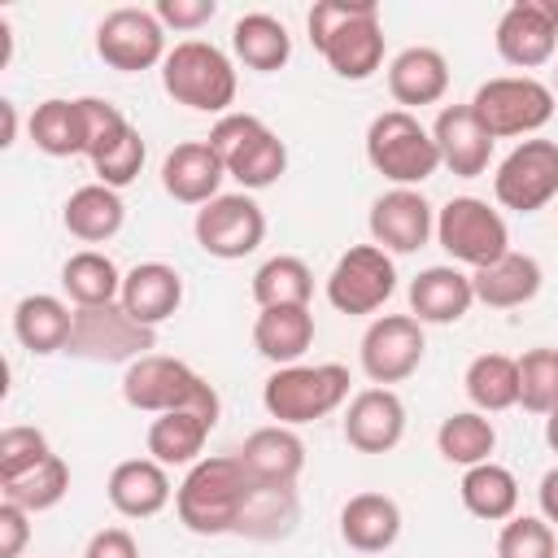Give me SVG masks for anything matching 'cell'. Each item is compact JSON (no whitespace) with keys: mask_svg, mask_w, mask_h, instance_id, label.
<instances>
[{"mask_svg":"<svg viewBox=\"0 0 558 558\" xmlns=\"http://www.w3.org/2000/svg\"><path fill=\"white\" fill-rule=\"evenodd\" d=\"M305 26L340 78L362 83L384 65V22L375 0H318L305 13Z\"/></svg>","mask_w":558,"mask_h":558,"instance_id":"cell-1","label":"cell"},{"mask_svg":"<svg viewBox=\"0 0 558 558\" xmlns=\"http://www.w3.org/2000/svg\"><path fill=\"white\" fill-rule=\"evenodd\" d=\"M253 475L240 466L235 453H218V458H201L187 466L183 484L174 488V510L179 523L196 536H222L235 532V519L248 501Z\"/></svg>","mask_w":558,"mask_h":558,"instance_id":"cell-2","label":"cell"},{"mask_svg":"<svg viewBox=\"0 0 558 558\" xmlns=\"http://www.w3.org/2000/svg\"><path fill=\"white\" fill-rule=\"evenodd\" d=\"M122 401L131 410H144V414H170V410H196L205 418L218 423L222 414V401L214 392V384L205 375H196L187 362L179 357H166V353H148L140 362L126 366L122 375Z\"/></svg>","mask_w":558,"mask_h":558,"instance_id":"cell-3","label":"cell"},{"mask_svg":"<svg viewBox=\"0 0 558 558\" xmlns=\"http://www.w3.org/2000/svg\"><path fill=\"white\" fill-rule=\"evenodd\" d=\"M344 401H349V371L340 362L275 366V375L262 384V405L283 427L318 423L331 410H340Z\"/></svg>","mask_w":558,"mask_h":558,"instance_id":"cell-4","label":"cell"},{"mask_svg":"<svg viewBox=\"0 0 558 558\" xmlns=\"http://www.w3.org/2000/svg\"><path fill=\"white\" fill-rule=\"evenodd\" d=\"M161 87L170 100L196 113H227L235 105V65L222 48L205 39H183L161 61Z\"/></svg>","mask_w":558,"mask_h":558,"instance_id":"cell-5","label":"cell"},{"mask_svg":"<svg viewBox=\"0 0 558 558\" xmlns=\"http://www.w3.org/2000/svg\"><path fill=\"white\" fill-rule=\"evenodd\" d=\"M366 161L375 174H384L397 187H418L436 174L440 148L432 140V126H423L410 109H384L366 126Z\"/></svg>","mask_w":558,"mask_h":558,"instance_id":"cell-6","label":"cell"},{"mask_svg":"<svg viewBox=\"0 0 558 558\" xmlns=\"http://www.w3.org/2000/svg\"><path fill=\"white\" fill-rule=\"evenodd\" d=\"M209 148L218 153L222 170L244 187V192H262L270 183H279V174L288 170V148L283 140L257 118V113H222L209 126Z\"/></svg>","mask_w":558,"mask_h":558,"instance_id":"cell-7","label":"cell"},{"mask_svg":"<svg viewBox=\"0 0 558 558\" xmlns=\"http://www.w3.org/2000/svg\"><path fill=\"white\" fill-rule=\"evenodd\" d=\"M466 105L493 140H514V135H536L554 118L558 96L549 83L532 74H501V78L480 83Z\"/></svg>","mask_w":558,"mask_h":558,"instance_id":"cell-8","label":"cell"},{"mask_svg":"<svg viewBox=\"0 0 558 558\" xmlns=\"http://www.w3.org/2000/svg\"><path fill=\"white\" fill-rule=\"evenodd\" d=\"M436 240H440V248L453 262H462L471 270L493 266L497 257L510 253V227H506V218L488 201H480V196H453V201H445L436 209Z\"/></svg>","mask_w":558,"mask_h":558,"instance_id":"cell-9","label":"cell"},{"mask_svg":"<svg viewBox=\"0 0 558 558\" xmlns=\"http://www.w3.org/2000/svg\"><path fill=\"white\" fill-rule=\"evenodd\" d=\"M157 344V327H144L126 314L122 301L113 305H92V310H74V331H70V344L65 353L70 357H83V362H100V366H113V362H140L148 357Z\"/></svg>","mask_w":558,"mask_h":558,"instance_id":"cell-10","label":"cell"},{"mask_svg":"<svg viewBox=\"0 0 558 558\" xmlns=\"http://www.w3.org/2000/svg\"><path fill=\"white\" fill-rule=\"evenodd\" d=\"M392 292H397V266L392 253H384L379 244L344 248L327 275V301L340 314H375Z\"/></svg>","mask_w":558,"mask_h":558,"instance_id":"cell-11","label":"cell"},{"mask_svg":"<svg viewBox=\"0 0 558 558\" xmlns=\"http://www.w3.org/2000/svg\"><path fill=\"white\" fill-rule=\"evenodd\" d=\"M192 231L209 257L240 262L266 240V214L248 192H227V196H214L209 205L196 209Z\"/></svg>","mask_w":558,"mask_h":558,"instance_id":"cell-12","label":"cell"},{"mask_svg":"<svg viewBox=\"0 0 558 558\" xmlns=\"http://www.w3.org/2000/svg\"><path fill=\"white\" fill-rule=\"evenodd\" d=\"M493 192L514 214H536L558 196V144L554 140H523L493 174Z\"/></svg>","mask_w":558,"mask_h":558,"instance_id":"cell-13","label":"cell"},{"mask_svg":"<svg viewBox=\"0 0 558 558\" xmlns=\"http://www.w3.org/2000/svg\"><path fill=\"white\" fill-rule=\"evenodd\" d=\"M96 52L105 65L122 70V74H140L166 61V26L157 22L153 9H113L100 17L96 26Z\"/></svg>","mask_w":558,"mask_h":558,"instance_id":"cell-14","label":"cell"},{"mask_svg":"<svg viewBox=\"0 0 558 558\" xmlns=\"http://www.w3.org/2000/svg\"><path fill=\"white\" fill-rule=\"evenodd\" d=\"M423 349H427V340H423V323L414 314H384L366 327L357 357H362L366 379L375 388H388L418 371Z\"/></svg>","mask_w":558,"mask_h":558,"instance_id":"cell-15","label":"cell"},{"mask_svg":"<svg viewBox=\"0 0 558 558\" xmlns=\"http://www.w3.org/2000/svg\"><path fill=\"white\" fill-rule=\"evenodd\" d=\"M497 57L514 70H536L558 57V0H514L497 17Z\"/></svg>","mask_w":558,"mask_h":558,"instance_id":"cell-16","label":"cell"},{"mask_svg":"<svg viewBox=\"0 0 558 558\" xmlns=\"http://www.w3.org/2000/svg\"><path fill=\"white\" fill-rule=\"evenodd\" d=\"M371 244L384 253H418L436 235V209L418 187H392L371 205Z\"/></svg>","mask_w":558,"mask_h":558,"instance_id":"cell-17","label":"cell"},{"mask_svg":"<svg viewBox=\"0 0 558 558\" xmlns=\"http://www.w3.org/2000/svg\"><path fill=\"white\" fill-rule=\"evenodd\" d=\"M405 436V405L392 388H362L344 410V440L357 453H388Z\"/></svg>","mask_w":558,"mask_h":558,"instance_id":"cell-18","label":"cell"},{"mask_svg":"<svg viewBox=\"0 0 558 558\" xmlns=\"http://www.w3.org/2000/svg\"><path fill=\"white\" fill-rule=\"evenodd\" d=\"M432 140L440 148V166L458 179H475L488 170L493 157V135L480 126L471 105H445L432 122Z\"/></svg>","mask_w":558,"mask_h":558,"instance_id":"cell-19","label":"cell"},{"mask_svg":"<svg viewBox=\"0 0 558 558\" xmlns=\"http://www.w3.org/2000/svg\"><path fill=\"white\" fill-rule=\"evenodd\" d=\"M235 458H240V466L257 484H283V488H292L301 480V471H305V440L296 436V427L270 423V427L248 432Z\"/></svg>","mask_w":558,"mask_h":558,"instance_id":"cell-20","label":"cell"},{"mask_svg":"<svg viewBox=\"0 0 558 558\" xmlns=\"http://www.w3.org/2000/svg\"><path fill=\"white\" fill-rule=\"evenodd\" d=\"M227 170L218 161V153L209 148V140H187V144H174L161 161V187L179 201V205H209L214 196H222Z\"/></svg>","mask_w":558,"mask_h":558,"instance_id":"cell-21","label":"cell"},{"mask_svg":"<svg viewBox=\"0 0 558 558\" xmlns=\"http://www.w3.org/2000/svg\"><path fill=\"white\" fill-rule=\"evenodd\" d=\"M105 493H109V506H113L122 519H153V514H161V510L170 506V497H174L166 466L153 462V458H126V462H118V466L109 471Z\"/></svg>","mask_w":558,"mask_h":558,"instance_id":"cell-22","label":"cell"},{"mask_svg":"<svg viewBox=\"0 0 558 558\" xmlns=\"http://www.w3.org/2000/svg\"><path fill=\"white\" fill-rule=\"evenodd\" d=\"M401 536V506L388 493H353L340 506V541L357 554H384Z\"/></svg>","mask_w":558,"mask_h":558,"instance_id":"cell-23","label":"cell"},{"mask_svg":"<svg viewBox=\"0 0 558 558\" xmlns=\"http://www.w3.org/2000/svg\"><path fill=\"white\" fill-rule=\"evenodd\" d=\"M388 92L405 109L436 105L449 92V61H445V52L440 48H427V44L401 48L388 61Z\"/></svg>","mask_w":558,"mask_h":558,"instance_id":"cell-24","label":"cell"},{"mask_svg":"<svg viewBox=\"0 0 558 558\" xmlns=\"http://www.w3.org/2000/svg\"><path fill=\"white\" fill-rule=\"evenodd\" d=\"M118 301L126 305V314H131L135 323L157 327V323H166V318L183 305V279H179V270L166 266V262H140V266L126 270Z\"/></svg>","mask_w":558,"mask_h":558,"instance_id":"cell-25","label":"cell"},{"mask_svg":"<svg viewBox=\"0 0 558 558\" xmlns=\"http://www.w3.org/2000/svg\"><path fill=\"white\" fill-rule=\"evenodd\" d=\"M475 305V288L471 275H462L458 266H427L410 279V314L418 323H458L466 310Z\"/></svg>","mask_w":558,"mask_h":558,"instance_id":"cell-26","label":"cell"},{"mask_svg":"<svg viewBox=\"0 0 558 558\" xmlns=\"http://www.w3.org/2000/svg\"><path fill=\"white\" fill-rule=\"evenodd\" d=\"M74 331V310L52 292H31L13 305V336L31 353H61Z\"/></svg>","mask_w":558,"mask_h":558,"instance_id":"cell-27","label":"cell"},{"mask_svg":"<svg viewBox=\"0 0 558 558\" xmlns=\"http://www.w3.org/2000/svg\"><path fill=\"white\" fill-rule=\"evenodd\" d=\"M471 288H475V301H484L488 310H514V305H527L536 292H541V262L532 253H506L497 257L493 266H480L471 275Z\"/></svg>","mask_w":558,"mask_h":558,"instance_id":"cell-28","label":"cell"},{"mask_svg":"<svg viewBox=\"0 0 558 558\" xmlns=\"http://www.w3.org/2000/svg\"><path fill=\"white\" fill-rule=\"evenodd\" d=\"M253 344L275 366H296L314 344V314L310 305H270L253 323Z\"/></svg>","mask_w":558,"mask_h":558,"instance_id":"cell-29","label":"cell"},{"mask_svg":"<svg viewBox=\"0 0 558 558\" xmlns=\"http://www.w3.org/2000/svg\"><path fill=\"white\" fill-rule=\"evenodd\" d=\"M301 523V497H296V484L283 488V484H257L248 488V501L235 519V536H248V541H283L292 536Z\"/></svg>","mask_w":558,"mask_h":558,"instance_id":"cell-30","label":"cell"},{"mask_svg":"<svg viewBox=\"0 0 558 558\" xmlns=\"http://www.w3.org/2000/svg\"><path fill=\"white\" fill-rule=\"evenodd\" d=\"M61 222H65V231H70L74 240H83V244H105V240H113V235L122 231L126 205H122V196H118L113 187H105V183H83V187L70 192V201H65V209H61Z\"/></svg>","mask_w":558,"mask_h":558,"instance_id":"cell-31","label":"cell"},{"mask_svg":"<svg viewBox=\"0 0 558 558\" xmlns=\"http://www.w3.org/2000/svg\"><path fill=\"white\" fill-rule=\"evenodd\" d=\"M209 427L214 418L196 414V410H170V414H157L148 423V458L161 462V466H192L201 462V449L209 440Z\"/></svg>","mask_w":558,"mask_h":558,"instance_id":"cell-32","label":"cell"},{"mask_svg":"<svg viewBox=\"0 0 558 558\" xmlns=\"http://www.w3.org/2000/svg\"><path fill=\"white\" fill-rule=\"evenodd\" d=\"M231 52H235L248 70L275 74V70H283L288 57H292V35H288V26H283L279 17H270V13H244V17H235V26H231Z\"/></svg>","mask_w":558,"mask_h":558,"instance_id":"cell-33","label":"cell"},{"mask_svg":"<svg viewBox=\"0 0 558 558\" xmlns=\"http://www.w3.org/2000/svg\"><path fill=\"white\" fill-rule=\"evenodd\" d=\"M122 270L113 266L109 253H96V248H83V253H70L65 266H61V288L65 296L74 301V310H92V305H113L122 296Z\"/></svg>","mask_w":558,"mask_h":558,"instance_id":"cell-34","label":"cell"},{"mask_svg":"<svg viewBox=\"0 0 558 558\" xmlns=\"http://www.w3.org/2000/svg\"><path fill=\"white\" fill-rule=\"evenodd\" d=\"M458 497L462 506L484 519V523H506L514 519L519 510V480L514 471H506L501 462H480V466H466L462 484H458Z\"/></svg>","mask_w":558,"mask_h":558,"instance_id":"cell-35","label":"cell"},{"mask_svg":"<svg viewBox=\"0 0 558 558\" xmlns=\"http://www.w3.org/2000/svg\"><path fill=\"white\" fill-rule=\"evenodd\" d=\"M462 388H466V397L480 414H497V410L519 405V357H506V353L471 357V366L462 375Z\"/></svg>","mask_w":558,"mask_h":558,"instance_id":"cell-36","label":"cell"},{"mask_svg":"<svg viewBox=\"0 0 558 558\" xmlns=\"http://www.w3.org/2000/svg\"><path fill=\"white\" fill-rule=\"evenodd\" d=\"M314 296V270L292 257V253H275L253 270V301L257 310L270 305H310Z\"/></svg>","mask_w":558,"mask_h":558,"instance_id":"cell-37","label":"cell"},{"mask_svg":"<svg viewBox=\"0 0 558 558\" xmlns=\"http://www.w3.org/2000/svg\"><path fill=\"white\" fill-rule=\"evenodd\" d=\"M436 449H440V458L453 462V466H480V462H493L497 432H493L488 414H480V410H458V414H449V418L436 427Z\"/></svg>","mask_w":558,"mask_h":558,"instance_id":"cell-38","label":"cell"},{"mask_svg":"<svg viewBox=\"0 0 558 558\" xmlns=\"http://www.w3.org/2000/svg\"><path fill=\"white\" fill-rule=\"evenodd\" d=\"M26 126H31V144L48 157H78L83 153V109H78V100L52 96V100L35 105Z\"/></svg>","mask_w":558,"mask_h":558,"instance_id":"cell-39","label":"cell"},{"mask_svg":"<svg viewBox=\"0 0 558 558\" xmlns=\"http://www.w3.org/2000/svg\"><path fill=\"white\" fill-rule=\"evenodd\" d=\"M0 488H4V501L22 506L26 514H39V510H52L70 493V466H65L61 453H52L35 471H26V475H17V480H9Z\"/></svg>","mask_w":558,"mask_h":558,"instance_id":"cell-40","label":"cell"},{"mask_svg":"<svg viewBox=\"0 0 558 558\" xmlns=\"http://www.w3.org/2000/svg\"><path fill=\"white\" fill-rule=\"evenodd\" d=\"M519 405L532 414L558 410V349L541 344L519 357Z\"/></svg>","mask_w":558,"mask_h":558,"instance_id":"cell-41","label":"cell"},{"mask_svg":"<svg viewBox=\"0 0 558 558\" xmlns=\"http://www.w3.org/2000/svg\"><path fill=\"white\" fill-rule=\"evenodd\" d=\"M78 109H83V157L96 161L105 157L109 148H118L135 126L122 118V109L105 96H78Z\"/></svg>","mask_w":558,"mask_h":558,"instance_id":"cell-42","label":"cell"},{"mask_svg":"<svg viewBox=\"0 0 558 558\" xmlns=\"http://www.w3.org/2000/svg\"><path fill=\"white\" fill-rule=\"evenodd\" d=\"M554 554H558L554 527L536 514H514L497 532V558H554Z\"/></svg>","mask_w":558,"mask_h":558,"instance_id":"cell-43","label":"cell"},{"mask_svg":"<svg viewBox=\"0 0 558 558\" xmlns=\"http://www.w3.org/2000/svg\"><path fill=\"white\" fill-rule=\"evenodd\" d=\"M48 458H52V445H48V436L39 427H22L17 423V427H4L0 432V484L35 471Z\"/></svg>","mask_w":558,"mask_h":558,"instance_id":"cell-44","label":"cell"},{"mask_svg":"<svg viewBox=\"0 0 558 558\" xmlns=\"http://www.w3.org/2000/svg\"><path fill=\"white\" fill-rule=\"evenodd\" d=\"M144 135L140 131H131L118 148H109L105 157H96L92 161V170H96V183H105V187H113V192H122L126 183H135L140 179V170H144Z\"/></svg>","mask_w":558,"mask_h":558,"instance_id":"cell-45","label":"cell"},{"mask_svg":"<svg viewBox=\"0 0 558 558\" xmlns=\"http://www.w3.org/2000/svg\"><path fill=\"white\" fill-rule=\"evenodd\" d=\"M157 22L161 26H174V31H201L214 13H218V4L214 0H157Z\"/></svg>","mask_w":558,"mask_h":558,"instance_id":"cell-46","label":"cell"},{"mask_svg":"<svg viewBox=\"0 0 558 558\" xmlns=\"http://www.w3.org/2000/svg\"><path fill=\"white\" fill-rule=\"evenodd\" d=\"M26 519L31 514L22 506H13V501L0 506V558H17L26 549V536H31V523Z\"/></svg>","mask_w":558,"mask_h":558,"instance_id":"cell-47","label":"cell"},{"mask_svg":"<svg viewBox=\"0 0 558 558\" xmlns=\"http://www.w3.org/2000/svg\"><path fill=\"white\" fill-rule=\"evenodd\" d=\"M83 558H140V545H135V536L126 527H100L87 541Z\"/></svg>","mask_w":558,"mask_h":558,"instance_id":"cell-48","label":"cell"},{"mask_svg":"<svg viewBox=\"0 0 558 558\" xmlns=\"http://www.w3.org/2000/svg\"><path fill=\"white\" fill-rule=\"evenodd\" d=\"M536 501H541V519H545L549 527H558V466H549V471L541 475Z\"/></svg>","mask_w":558,"mask_h":558,"instance_id":"cell-49","label":"cell"},{"mask_svg":"<svg viewBox=\"0 0 558 558\" xmlns=\"http://www.w3.org/2000/svg\"><path fill=\"white\" fill-rule=\"evenodd\" d=\"M0 113H4V144H13V131H17V113H13V100H0Z\"/></svg>","mask_w":558,"mask_h":558,"instance_id":"cell-50","label":"cell"},{"mask_svg":"<svg viewBox=\"0 0 558 558\" xmlns=\"http://www.w3.org/2000/svg\"><path fill=\"white\" fill-rule=\"evenodd\" d=\"M545 445L558 453V410H554V414H545Z\"/></svg>","mask_w":558,"mask_h":558,"instance_id":"cell-51","label":"cell"},{"mask_svg":"<svg viewBox=\"0 0 558 558\" xmlns=\"http://www.w3.org/2000/svg\"><path fill=\"white\" fill-rule=\"evenodd\" d=\"M554 96H558V78H554Z\"/></svg>","mask_w":558,"mask_h":558,"instance_id":"cell-52","label":"cell"}]
</instances>
